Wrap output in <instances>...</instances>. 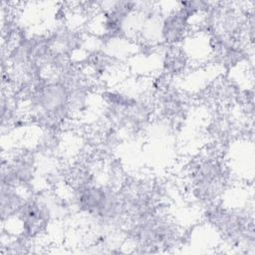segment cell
<instances>
[{"label": "cell", "mask_w": 255, "mask_h": 255, "mask_svg": "<svg viewBox=\"0 0 255 255\" xmlns=\"http://www.w3.org/2000/svg\"><path fill=\"white\" fill-rule=\"evenodd\" d=\"M35 123L53 132L72 117L67 88L54 78H43L25 101Z\"/></svg>", "instance_id": "6da1fadb"}, {"label": "cell", "mask_w": 255, "mask_h": 255, "mask_svg": "<svg viewBox=\"0 0 255 255\" xmlns=\"http://www.w3.org/2000/svg\"><path fill=\"white\" fill-rule=\"evenodd\" d=\"M228 166L217 153L194 158L187 170V190L194 200L205 205L216 202L229 178Z\"/></svg>", "instance_id": "7a4b0ae2"}, {"label": "cell", "mask_w": 255, "mask_h": 255, "mask_svg": "<svg viewBox=\"0 0 255 255\" xmlns=\"http://www.w3.org/2000/svg\"><path fill=\"white\" fill-rule=\"evenodd\" d=\"M192 16L178 3L177 8L171 10L160 21L159 36L168 46H177L186 39L190 30Z\"/></svg>", "instance_id": "3957f363"}, {"label": "cell", "mask_w": 255, "mask_h": 255, "mask_svg": "<svg viewBox=\"0 0 255 255\" xmlns=\"http://www.w3.org/2000/svg\"><path fill=\"white\" fill-rule=\"evenodd\" d=\"M188 104V98L183 92L166 87L158 91L155 97L154 109L163 119L174 123L185 117Z\"/></svg>", "instance_id": "277c9868"}, {"label": "cell", "mask_w": 255, "mask_h": 255, "mask_svg": "<svg viewBox=\"0 0 255 255\" xmlns=\"http://www.w3.org/2000/svg\"><path fill=\"white\" fill-rule=\"evenodd\" d=\"M7 164L14 172L19 186L24 190L28 189L35 177L36 170V156L31 150H21L7 159Z\"/></svg>", "instance_id": "5b68a950"}, {"label": "cell", "mask_w": 255, "mask_h": 255, "mask_svg": "<svg viewBox=\"0 0 255 255\" xmlns=\"http://www.w3.org/2000/svg\"><path fill=\"white\" fill-rule=\"evenodd\" d=\"M20 187L9 186L1 183V217L2 221L17 215L27 197L19 191Z\"/></svg>", "instance_id": "8992f818"}, {"label": "cell", "mask_w": 255, "mask_h": 255, "mask_svg": "<svg viewBox=\"0 0 255 255\" xmlns=\"http://www.w3.org/2000/svg\"><path fill=\"white\" fill-rule=\"evenodd\" d=\"M188 66V55L184 49L177 46H168L162 58V68L168 76H178L185 72Z\"/></svg>", "instance_id": "52a82bcc"}]
</instances>
